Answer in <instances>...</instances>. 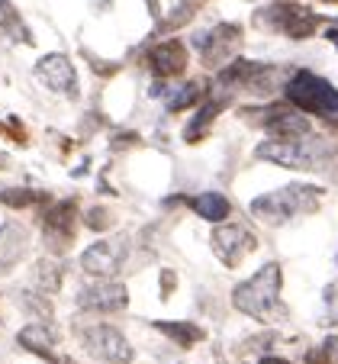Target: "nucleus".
Returning <instances> with one entry per match:
<instances>
[{"label":"nucleus","instance_id":"obj_9","mask_svg":"<svg viewBox=\"0 0 338 364\" xmlns=\"http://www.w3.org/2000/svg\"><path fill=\"white\" fill-rule=\"evenodd\" d=\"M129 255V239L116 235V239H100L94 242L90 248H84L81 255V268L84 274L97 277V281H110L123 271V262Z\"/></svg>","mask_w":338,"mask_h":364},{"label":"nucleus","instance_id":"obj_2","mask_svg":"<svg viewBox=\"0 0 338 364\" xmlns=\"http://www.w3.org/2000/svg\"><path fill=\"white\" fill-rule=\"evenodd\" d=\"M322 187H310V184H290L280 187V191L261 193L249 203L251 216L268 226H280V223H290L300 213H316L319 203H322Z\"/></svg>","mask_w":338,"mask_h":364},{"label":"nucleus","instance_id":"obj_14","mask_svg":"<svg viewBox=\"0 0 338 364\" xmlns=\"http://www.w3.org/2000/svg\"><path fill=\"white\" fill-rule=\"evenodd\" d=\"M229 100H232V94H229V90H216V94L203 97V100H200V110H197V117H193V123L184 129V142H190V145L200 142V139L209 132L213 119L229 107Z\"/></svg>","mask_w":338,"mask_h":364},{"label":"nucleus","instance_id":"obj_28","mask_svg":"<svg viewBox=\"0 0 338 364\" xmlns=\"http://www.w3.org/2000/svg\"><path fill=\"white\" fill-rule=\"evenodd\" d=\"M174 284H178V274H174L171 268H165V271H161V296H165V300H168V296H171Z\"/></svg>","mask_w":338,"mask_h":364},{"label":"nucleus","instance_id":"obj_31","mask_svg":"<svg viewBox=\"0 0 338 364\" xmlns=\"http://www.w3.org/2000/svg\"><path fill=\"white\" fill-rule=\"evenodd\" d=\"M258 364H290V361H287V358H274V355H268V358H261Z\"/></svg>","mask_w":338,"mask_h":364},{"label":"nucleus","instance_id":"obj_22","mask_svg":"<svg viewBox=\"0 0 338 364\" xmlns=\"http://www.w3.org/2000/svg\"><path fill=\"white\" fill-rule=\"evenodd\" d=\"M42 200H45V193L29 191V187H7V191H0V203L10 206V210H26V206H36Z\"/></svg>","mask_w":338,"mask_h":364},{"label":"nucleus","instance_id":"obj_26","mask_svg":"<svg viewBox=\"0 0 338 364\" xmlns=\"http://www.w3.org/2000/svg\"><path fill=\"white\" fill-rule=\"evenodd\" d=\"M325 323H338V281L325 287Z\"/></svg>","mask_w":338,"mask_h":364},{"label":"nucleus","instance_id":"obj_13","mask_svg":"<svg viewBox=\"0 0 338 364\" xmlns=\"http://www.w3.org/2000/svg\"><path fill=\"white\" fill-rule=\"evenodd\" d=\"M126 306H129V290L116 281H100L77 294V309L84 313H119Z\"/></svg>","mask_w":338,"mask_h":364},{"label":"nucleus","instance_id":"obj_11","mask_svg":"<svg viewBox=\"0 0 338 364\" xmlns=\"http://www.w3.org/2000/svg\"><path fill=\"white\" fill-rule=\"evenodd\" d=\"M187 62H190V55H187V46L180 39H165L145 52V68L152 71V77H158V81L180 77L187 71Z\"/></svg>","mask_w":338,"mask_h":364},{"label":"nucleus","instance_id":"obj_21","mask_svg":"<svg viewBox=\"0 0 338 364\" xmlns=\"http://www.w3.org/2000/svg\"><path fill=\"white\" fill-rule=\"evenodd\" d=\"M155 329L180 348H193L197 342H203V329L197 323H155Z\"/></svg>","mask_w":338,"mask_h":364},{"label":"nucleus","instance_id":"obj_5","mask_svg":"<svg viewBox=\"0 0 338 364\" xmlns=\"http://www.w3.org/2000/svg\"><path fill=\"white\" fill-rule=\"evenodd\" d=\"M241 117L249 119L251 126H261L271 139H287V142H293V139H306L310 129H312L310 117L300 113L297 107H290L287 100L283 103H264V107H245Z\"/></svg>","mask_w":338,"mask_h":364},{"label":"nucleus","instance_id":"obj_7","mask_svg":"<svg viewBox=\"0 0 338 364\" xmlns=\"http://www.w3.org/2000/svg\"><path fill=\"white\" fill-rule=\"evenodd\" d=\"M77 342L81 348L87 351L90 358L104 364H129L132 361V345L116 326H107V323H94V326H81L77 329Z\"/></svg>","mask_w":338,"mask_h":364},{"label":"nucleus","instance_id":"obj_33","mask_svg":"<svg viewBox=\"0 0 338 364\" xmlns=\"http://www.w3.org/2000/svg\"><path fill=\"white\" fill-rule=\"evenodd\" d=\"M319 4H338V0H319Z\"/></svg>","mask_w":338,"mask_h":364},{"label":"nucleus","instance_id":"obj_30","mask_svg":"<svg viewBox=\"0 0 338 364\" xmlns=\"http://www.w3.org/2000/svg\"><path fill=\"white\" fill-rule=\"evenodd\" d=\"M325 39H329V42H332V46H335V48H338V23H332V26H329V29H325Z\"/></svg>","mask_w":338,"mask_h":364},{"label":"nucleus","instance_id":"obj_24","mask_svg":"<svg viewBox=\"0 0 338 364\" xmlns=\"http://www.w3.org/2000/svg\"><path fill=\"white\" fill-rule=\"evenodd\" d=\"M306 364H338V336H329L319 348L306 351Z\"/></svg>","mask_w":338,"mask_h":364},{"label":"nucleus","instance_id":"obj_1","mask_svg":"<svg viewBox=\"0 0 338 364\" xmlns=\"http://www.w3.org/2000/svg\"><path fill=\"white\" fill-rule=\"evenodd\" d=\"M280 287H283V268L277 262H268L261 271L241 281L232 290V306L245 316L264 319V323H274L283 319V306H280Z\"/></svg>","mask_w":338,"mask_h":364},{"label":"nucleus","instance_id":"obj_20","mask_svg":"<svg viewBox=\"0 0 338 364\" xmlns=\"http://www.w3.org/2000/svg\"><path fill=\"white\" fill-rule=\"evenodd\" d=\"M0 33H7L13 42H26V46H33V36H29L20 10L13 7V0H0Z\"/></svg>","mask_w":338,"mask_h":364},{"label":"nucleus","instance_id":"obj_4","mask_svg":"<svg viewBox=\"0 0 338 364\" xmlns=\"http://www.w3.org/2000/svg\"><path fill=\"white\" fill-rule=\"evenodd\" d=\"M255 26L264 33H280L287 39H310L319 26H322V16L312 14L310 7L297 4V0H277L271 7H261L255 14Z\"/></svg>","mask_w":338,"mask_h":364},{"label":"nucleus","instance_id":"obj_27","mask_svg":"<svg viewBox=\"0 0 338 364\" xmlns=\"http://www.w3.org/2000/svg\"><path fill=\"white\" fill-rule=\"evenodd\" d=\"M0 132H10V139H13L16 145H23V142H26V126H23L16 117H10L7 123H0Z\"/></svg>","mask_w":338,"mask_h":364},{"label":"nucleus","instance_id":"obj_6","mask_svg":"<svg viewBox=\"0 0 338 364\" xmlns=\"http://www.w3.org/2000/svg\"><path fill=\"white\" fill-rule=\"evenodd\" d=\"M193 48L200 52L203 68L219 71L241 48V26L239 23H216L209 29H200V33H193Z\"/></svg>","mask_w":338,"mask_h":364},{"label":"nucleus","instance_id":"obj_29","mask_svg":"<svg viewBox=\"0 0 338 364\" xmlns=\"http://www.w3.org/2000/svg\"><path fill=\"white\" fill-rule=\"evenodd\" d=\"M145 7H148L152 20H161V0H145Z\"/></svg>","mask_w":338,"mask_h":364},{"label":"nucleus","instance_id":"obj_8","mask_svg":"<svg viewBox=\"0 0 338 364\" xmlns=\"http://www.w3.org/2000/svg\"><path fill=\"white\" fill-rule=\"evenodd\" d=\"M42 235L52 255H65L77 235V197L55 200L42 213Z\"/></svg>","mask_w":338,"mask_h":364},{"label":"nucleus","instance_id":"obj_17","mask_svg":"<svg viewBox=\"0 0 338 364\" xmlns=\"http://www.w3.org/2000/svg\"><path fill=\"white\" fill-rule=\"evenodd\" d=\"M190 206H193V213L207 223H226L229 216H232V203L216 191H207V193H200V197H193Z\"/></svg>","mask_w":338,"mask_h":364},{"label":"nucleus","instance_id":"obj_25","mask_svg":"<svg viewBox=\"0 0 338 364\" xmlns=\"http://www.w3.org/2000/svg\"><path fill=\"white\" fill-rule=\"evenodd\" d=\"M113 223H116V216H113L107 206H90L87 216H84V226L94 229V232H107Z\"/></svg>","mask_w":338,"mask_h":364},{"label":"nucleus","instance_id":"obj_23","mask_svg":"<svg viewBox=\"0 0 338 364\" xmlns=\"http://www.w3.org/2000/svg\"><path fill=\"white\" fill-rule=\"evenodd\" d=\"M16 303H20V309H26V313H33V316H39V319L52 316V303H48L45 294H36V290H20Z\"/></svg>","mask_w":338,"mask_h":364},{"label":"nucleus","instance_id":"obj_19","mask_svg":"<svg viewBox=\"0 0 338 364\" xmlns=\"http://www.w3.org/2000/svg\"><path fill=\"white\" fill-rule=\"evenodd\" d=\"M33 277H36V287H39L45 296H52V294H58V290H62L65 268L55 262V258H39V262H36Z\"/></svg>","mask_w":338,"mask_h":364},{"label":"nucleus","instance_id":"obj_32","mask_svg":"<svg viewBox=\"0 0 338 364\" xmlns=\"http://www.w3.org/2000/svg\"><path fill=\"white\" fill-rule=\"evenodd\" d=\"M55 364H75L71 358H55Z\"/></svg>","mask_w":338,"mask_h":364},{"label":"nucleus","instance_id":"obj_10","mask_svg":"<svg viewBox=\"0 0 338 364\" xmlns=\"http://www.w3.org/2000/svg\"><path fill=\"white\" fill-rule=\"evenodd\" d=\"M209 242H213L216 258H219L226 268H239L258 248V239L251 235V229L241 226V223H219V226L213 229V235H209Z\"/></svg>","mask_w":338,"mask_h":364},{"label":"nucleus","instance_id":"obj_12","mask_svg":"<svg viewBox=\"0 0 338 364\" xmlns=\"http://www.w3.org/2000/svg\"><path fill=\"white\" fill-rule=\"evenodd\" d=\"M36 77L45 84L48 90H55L62 97H77V71L71 65V58L65 52H52V55H42L36 62Z\"/></svg>","mask_w":338,"mask_h":364},{"label":"nucleus","instance_id":"obj_18","mask_svg":"<svg viewBox=\"0 0 338 364\" xmlns=\"http://www.w3.org/2000/svg\"><path fill=\"white\" fill-rule=\"evenodd\" d=\"M207 94H209V84L203 81V77H197V81H184L178 90H171V94H168V113L190 110V107H197V103H200Z\"/></svg>","mask_w":338,"mask_h":364},{"label":"nucleus","instance_id":"obj_15","mask_svg":"<svg viewBox=\"0 0 338 364\" xmlns=\"http://www.w3.org/2000/svg\"><path fill=\"white\" fill-rule=\"evenodd\" d=\"M29 252V232L20 223H4L0 226V271H13Z\"/></svg>","mask_w":338,"mask_h":364},{"label":"nucleus","instance_id":"obj_3","mask_svg":"<svg viewBox=\"0 0 338 364\" xmlns=\"http://www.w3.org/2000/svg\"><path fill=\"white\" fill-rule=\"evenodd\" d=\"M283 100L306 117L338 123V87H332L325 77L312 75V71H293L283 84Z\"/></svg>","mask_w":338,"mask_h":364},{"label":"nucleus","instance_id":"obj_16","mask_svg":"<svg viewBox=\"0 0 338 364\" xmlns=\"http://www.w3.org/2000/svg\"><path fill=\"white\" fill-rule=\"evenodd\" d=\"M16 342L23 345L26 351H33V355H42V358H52L55 361V345H58V332L52 329L48 323H29L23 326L20 332H16Z\"/></svg>","mask_w":338,"mask_h":364}]
</instances>
